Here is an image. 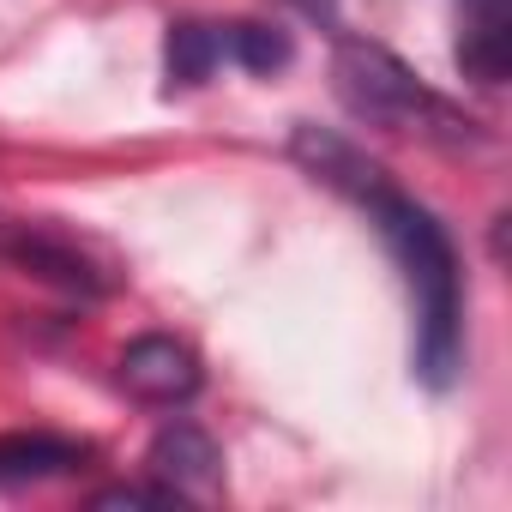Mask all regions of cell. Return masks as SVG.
Masks as SVG:
<instances>
[{
  "label": "cell",
  "mask_w": 512,
  "mask_h": 512,
  "mask_svg": "<svg viewBox=\"0 0 512 512\" xmlns=\"http://www.w3.org/2000/svg\"><path fill=\"white\" fill-rule=\"evenodd\" d=\"M296 157L326 181L344 187L380 229V241L392 247V260L410 284V308H416V368L428 386H452L458 362H464V272H458V247L446 235V223L416 205L410 193H398L386 181L380 163H368L356 145L302 127L296 133Z\"/></svg>",
  "instance_id": "1"
},
{
  "label": "cell",
  "mask_w": 512,
  "mask_h": 512,
  "mask_svg": "<svg viewBox=\"0 0 512 512\" xmlns=\"http://www.w3.org/2000/svg\"><path fill=\"white\" fill-rule=\"evenodd\" d=\"M332 85L344 97V109L368 127H386V133H422V139H470V121H458L428 85H416V73L386 55L380 43H344L338 61H332Z\"/></svg>",
  "instance_id": "2"
},
{
  "label": "cell",
  "mask_w": 512,
  "mask_h": 512,
  "mask_svg": "<svg viewBox=\"0 0 512 512\" xmlns=\"http://www.w3.org/2000/svg\"><path fill=\"white\" fill-rule=\"evenodd\" d=\"M199 356L187 350V344H175V338H163V332H151V338H133L127 350H121V386L139 398V404H157V410H175V404H187L193 392H199Z\"/></svg>",
  "instance_id": "3"
},
{
  "label": "cell",
  "mask_w": 512,
  "mask_h": 512,
  "mask_svg": "<svg viewBox=\"0 0 512 512\" xmlns=\"http://www.w3.org/2000/svg\"><path fill=\"white\" fill-rule=\"evenodd\" d=\"M506 0H464V19H458V67L470 85H500L506 79Z\"/></svg>",
  "instance_id": "4"
},
{
  "label": "cell",
  "mask_w": 512,
  "mask_h": 512,
  "mask_svg": "<svg viewBox=\"0 0 512 512\" xmlns=\"http://www.w3.org/2000/svg\"><path fill=\"white\" fill-rule=\"evenodd\" d=\"M217 446H211V434L205 428H193V422H169L157 440H151V476H163L181 500L187 494H205L211 482H217Z\"/></svg>",
  "instance_id": "5"
},
{
  "label": "cell",
  "mask_w": 512,
  "mask_h": 512,
  "mask_svg": "<svg viewBox=\"0 0 512 512\" xmlns=\"http://www.w3.org/2000/svg\"><path fill=\"white\" fill-rule=\"evenodd\" d=\"M85 440L67 434H0V488H25V482H55L85 464Z\"/></svg>",
  "instance_id": "6"
},
{
  "label": "cell",
  "mask_w": 512,
  "mask_h": 512,
  "mask_svg": "<svg viewBox=\"0 0 512 512\" xmlns=\"http://www.w3.org/2000/svg\"><path fill=\"white\" fill-rule=\"evenodd\" d=\"M229 61V25H169V85H205Z\"/></svg>",
  "instance_id": "7"
},
{
  "label": "cell",
  "mask_w": 512,
  "mask_h": 512,
  "mask_svg": "<svg viewBox=\"0 0 512 512\" xmlns=\"http://www.w3.org/2000/svg\"><path fill=\"white\" fill-rule=\"evenodd\" d=\"M13 260L31 266L37 278L67 284V290H103V284L91 278V266H85V253H73V247H61V241H49V235H19V241H13Z\"/></svg>",
  "instance_id": "8"
},
{
  "label": "cell",
  "mask_w": 512,
  "mask_h": 512,
  "mask_svg": "<svg viewBox=\"0 0 512 512\" xmlns=\"http://www.w3.org/2000/svg\"><path fill=\"white\" fill-rule=\"evenodd\" d=\"M229 61L247 73H272L290 61V43L284 31H266V25H229Z\"/></svg>",
  "instance_id": "9"
},
{
  "label": "cell",
  "mask_w": 512,
  "mask_h": 512,
  "mask_svg": "<svg viewBox=\"0 0 512 512\" xmlns=\"http://www.w3.org/2000/svg\"><path fill=\"white\" fill-rule=\"evenodd\" d=\"M97 506H181V494H175L169 482H157V488L127 482V488H103V494H97Z\"/></svg>",
  "instance_id": "10"
},
{
  "label": "cell",
  "mask_w": 512,
  "mask_h": 512,
  "mask_svg": "<svg viewBox=\"0 0 512 512\" xmlns=\"http://www.w3.org/2000/svg\"><path fill=\"white\" fill-rule=\"evenodd\" d=\"M290 7H302L308 19H332V13H338V0H290Z\"/></svg>",
  "instance_id": "11"
}]
</instances>
